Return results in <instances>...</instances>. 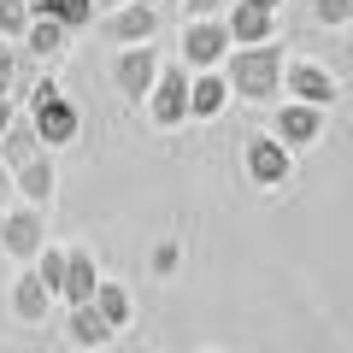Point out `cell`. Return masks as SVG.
Returning <instances> with one entry per match:
<instances>
[{
    "label": "cell",
    "mask_w": 353,
    "mask_h": 353,
    "mask_svg": "<svg viewBox=\"0 0 353 353\" xmlns=\"http://www.w3.org/2000/svg\"><path fill=\"white\" fill-rule=\"evenodd\" d=\"M224 24H230V36H236V48H241V41H271V36H277V6H259V0H230Z\"/></svg>",
    "instance_id": "cell-10"
},
{
    "label": "cell",
    "mask_w": 353,
    "mask_h": 353,
    "mask_svg": "<svg viewBox=\"0 0 353 353\" xmlns=\"http://www.w3.org/2000/svg\"><path fill=\"white\" fill-rule=\"evenodd\" d=\"M36 271L53 283V294H59V283H65V253H59V248H41V253H36Z\"/></svg>",
    "instance_id": "cell-23"
},
{
    "label": "cell",
    "mask_w": 353,
    "mask_h": 353,
    "mask_svg": "<svg viewBox=\"0 0 353 353\" xmlns=\"http://www.w3.org/2000/svg\"><path fill=\"white\" fill-rule=\"evenodd\" d=\"M230 48H236V36H230L224 18H189L183 24V65L189 71H218L230 59Z\"/></svg>",
    "instance_id": "cell-4"
},
{
    "label": "cell",
    "mask_w": 353,
    "mask_h": 353,
    "mask_svg": "<svg viewBox=\"0 0 353 353\" xmlns=\"http://www.w3.org/2000/svg\"><path fill=\"white\" fill-rule=\"evenodd\" d=\"M148 118L159 130L189 124V65H183V59L159 65V77H153V88H148Z\"/></svg>",
    "instance_id": "cell-5"
},
{
    "label": "cell",
    "mask_w": 353,
    "mask_h": 353,
    "mask_svg": "<svg viewBox=\"0 0 353 353\" xmlns=\"http://www.w3.org/2000/svg\"><path fill=\"white\" fill-rule=\"evenodd\" d=\"M153 77H159V53L148 48V41H124V53L112 59V83H118V94L124 101H148V88H153Z\"/></svg>",
    "instance_id": "cell-6"
},
{
    "label": "cell",
    "mask_w": 353,
    "mask_h": 353,
    "mask_svg": "<svg viewBox=\"0 0 353 353\" xmlns=\"http://www.w3.org/2000/svg\"><path fill=\"white\" fill-rule=\"evenodd\" d=\"M183 12H189V18H224L230 0H183Z\"/></svg>",
    "instance_id": "cell-25"
},
{
    "label": "cell",
    "mask_w": 353,
    "mask_h": 353,
    "mask_svg": "<svg viewBox=\"0 0 353 353\" xmlns=\"http://www.w3.org/2000/svg\"><path fill=\"white\" fill-rule=\"evenodd\" d=\"M0 248L12 253V259H36L41 248H48V218H41V206H18V212L0 218Z\"/></svg>",
    "instance_id": "cell-7"
},
{
    "label": "cell",
    "mask_w": 353,
    "mask_h": 353,
    "mask_svg": "<svg viewBox=\"0 0 353 353\" xmlns=\"http://www.w3.org/2000/svg\"><path fill=\"white\" fill-rule=\"evenodd\" d=\"M283 94H289V101H306V106H336V77L324 71V65H312V59H294V65H283Z\"/></svg>",
    "instance_id": "cell-8"
},
{
    "label": "cell",
    "mask_w": 353,
    "mask_h": 353,
    "mask_svg": "<svg viewBox=\"0 0 353 353\" xmlns=\"http://www.w3.org/2000/svg\"><path fill=\"white\" fill-rule=\"evenodd\" d=\"M53 301H59V294H53V283L41 277V271H24V277H18V289H12V312L24 318V324H41Z\"/></svg>",
    "instance_id": "cell-15"
},
{
    "label": "cell",
    "mask_w": 353,
    "mask_h": 353,
    "mask_svg": "<svg viewBox=\"0 0 353 353\" xmlns=\"http://www.w3.org/2000/svg\"><path fill=\"white\" fill-rule=\"evenodd\" d=\"M259 6H283V0H259Z\"/></svg>",
    "instance_id": "cell-29"
},
{
    "label": "cell",
    "mask_w": 353,
    "mask_h": 353,
    "mask_svg": "<svg viewBox=\"0 0 353 353\" xmlns=\"http://www.w3.org/2000/svg\"><path fill=\"white\" fill-rule=\"evenodd\" d=\"M18 118V106H12V94H0V136H6V124Z\"/></svg>",
    "instance_id": "cell-26"
},
{
    "label": "cell",
    "mask_w": 353,
    "mask_h": 353,
    "mask_svg": "<svg viewBox=\"0 0 353 353\" xmlns=\"http://www.w3.org/2000/svg\"><path fill=\"white\" fill-rule=\"evenodd\" d=\"M30 18H36V6H30V0H0V36H6V41H24Z\"/></svg>",
    "instance_id": "cell-21"
},
{
    "label": "cell",
    "mask_w": 353,
    "mask_h": 353,
    "mask_svg": "<svg viewBox=\"0 0 353 353\" xmlns=\"http://www.w3.org/2000/svg\"><path fill=\"white\" fill-rule=\"evenodd\" d=\"M94 306H101V318L112 330L130 324V289H124V283H101V289H94Z\"/></svg>",
    "instance_id": "cell-20"
},
{
    "label": "cell",
    "mask_w": 353,
    "mask_h": 353,
    "mask_svg": "<svg viewBox=\"0 0 353 353\" xmlns=\"http://www.w3.org/2000/svg\"><path fill=\"white\" fill-rule=\"evenodd\" d=\"M30 153H41L36 124H30V118H12V124H6V136H0V159H6V165H24Z\"/></svg>",
    "instance_id": "cell-18"
},
{
    "label": "cell",
    "mask_w": 353,
    "mask_h": 353,
    "mask_svg": "<svg viewBox=\"0 0 353 353\" xmlns=\"http://www.w3.org/2000/svg\"><path fill=\"white\" fill-rule=\"evenodd\" d=\"M94 6H124V0H94Z\"/></svg>",
    "instance_id": "cell-28"
},
{
    "label": "cell",
    "mask_w": 353,
    "mask_h": 353,
    "mask_svg": "<svg viewBox=\"0 0 353 353\" xmlns=\"http://www.w3.org/2000/svg\"><path fill=\"white\" fill-rule=\"evenodd\" d=\"M30 124H36L41 148H65V141H77L83 118H77V106L65 101V88L53 83V77H41V83L30 88Z\"/></svg>",
    "instance_id": "cell-2"
},
{
    "label": "cell",
    "mask_w": 353,
    "mask_h": 353,
    "mask_svg": "<svg viewBox=\"0 0 353 353\" xmlns=\"http://www.w3.org/2000/svg\"><path fill=\"white\" fill-rule=\"evenodd\" d=\"M6 194H12V165L0 159V201H6Z\"/></svg>",
    "instance_id": "cell-27"
},
{
    "label": "cell",
    "mask_w": 353,
    "mask_h": 353,
    "mask_svg": "<svg viewBox=\"0 0 353 353\" xmlns=\"http://www.w3.org/2000/svg\"><path fill=\"white\" fill-rule=\"evenodd\" d=\"M12 83H18V53L6 48V36H0V94H12Z\"/></svg>",
    "instance_id": "cell-24"
},
{
    "label": "cell",
    "mask_w": 353,
    "mask_h": 353,
    "mask_svg": "<svg viewBox=\"0 0 353 353\" xmlns=\"http://www.w3.org/2000/svg\"><path fill=\"white\" fill-rule=\"evenodd\" d=\"M65 36H71V30H65L59 18L36 12V18H30V30H24V48L36 53V59H59V53H65Z\"/></svg>",
    "instance_id": "cell-17"
},
{
    "label": "cell",
    "mask_w": 353,
    "mask_h": 353,
    "mask_svg": "<svg viewBox=\"0 0 353 353\" xmlns=\"http://www.w3.org/2000/svg\"><path fill=\"white\" fill-rule=\"evenodd\" d=\"M230 106V77H224V65L218 71H194L189 77V118H218Z\"/></svg>",
    "instance_id": "cell-13"
},
{
    "label": "cell",
    "mask_w": 353,
    "mask_h": 353,
    "mask_svg": "<svg viewBox=\"0 0 353 353\" xmlns=\"http://www.w3.org/2000/svg\"><path fill=\"white\" fill-rule=\"evenodd\" d=\"M241 165H248V183L253 189H283L294 176V148L271 130V136H248V148H241Z\"/></svg>",
    "instance_id": "cell-3"
},
{
    "label": "cell",
    "mask_w": 353,
    "mask_h": 353,
    "mask_svg": "<svg viewBox=\"0 0 353 353\" xmlns=\"http://www.w3.org/2000/svg\"><path fill=\"white\" fill-rule=\"evenodd\" d=\"M153 30H159V12H153L148 0H124L106 18V36L112 41H153Z\"/></svg>",
    "instance_id": "cell-12"
},
{
    "label": "cell",
    "mask_w": 353,
    "mask_h": 353,
    "mask_svg": "<svg viewBox=\"0 0 353 353\" xmlns=\"http://www.w3.org/2000/svg\"><path fill=\"white\" fill-rule=\"evenodd\" d=\"M12 189L24 194L30 206H48V201H53V189H59V171H53V148H41V153H30L24 165H12Z\"/></svg>",
    "instance_id": "cell-9"
},
{
    "label": "cell",
    "mask_w": 353,
    "mask_h": 353,
    "mask_svg": "<svg viewBox=\"0 0 353 353\" xmlns=\"http://www.w3.org/2000/svg\"><path fill=\"white\" fill-rule=\"evenodd\" d=\"M112 336H118V330L101 318V306H94V301L71 306V318H65V341H71V347H106Z\"/></svg>",
    "instance_id": "cell-14"
},
{
    "label": "cell",
    "mask_w": 353,
    "mask_h": 353,
    "mask_svg": "<svg viewBox=\"0 0 353 353\" xmlns=\"http://www.w3.org/2000/svg\"><path fill=\"white\" fill-rule=\"evenodd\" d=\"M277 136L289 148H312L324 136V106H306V101H283L277 106Z\"/></svg>",
    "instance_id": "cell-11"
},
{
    "label": "cell",
    "mask_w": 353,
    "mask_h": 353,
    "mask_svg": "<svg viewBox=\"0 0 353 353\" xmlns=\"http://www.w3.org/2000/svg\"><path fill=\"white\" fill-rule=\"evenodd\" d=\"M36 12H48V18H59L65 30H88L94 24V0H30Z\"/></svg>",
    "instance_id": "cell-19"
},
{
    "label": "cell",
    "mask_w": 353,
    "mask_h": 353,
    "mask_svg": "<svg viewBox=\"0 0 353 353\" xmlns=\"http://www.w3.org/2000/svg\"><path fill=\"white\" fill-rule=\"evenodd\" d=\"M224 77H230V94L236 101H271L283 88V53L271 48V41H241V48H230L224 59Z\"/></svg>",
    "instance_id": "cell-1"
},
{
    "label": "cell",
    "mask_w": 353,
    "mask_h": 353,
    "mask_svg": "<svg viewBox=\"0 0 353 353\" xmlns=\"http://www.w3.org/2000/svg\"><path fill=\"white\" fill-rule=\"evenodd\" d=\"M94 289H101V277H94V253L71 248V253H65V283H59V301L83 306V301H94Z\"/></svg>",
    "instance_id": "cell-16"
},
{
    "label": "cell",
    "mask_w": 353,
    "mask_h": 353,
    "mask_svg": "<svg viewBox=\"0 0 353 353\" xmlns=\"http://www.w3.org/2000/svg\"><path fill=\"white\" fill-rule=\"evenodd\" d=\"M312 18L330 24V30H341V24H353V0H312Z\"/></svg>",
    "instance_id": "cell-22"
}]
</instances>
